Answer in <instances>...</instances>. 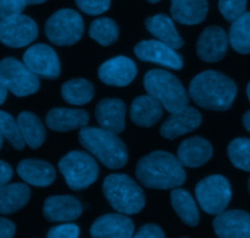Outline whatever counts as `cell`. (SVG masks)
<instances>
[{"label": "cell", "instance_id": "cell-1", "mask_svg": "<svg viewBox=\"0 0 250 238\" xmlns=\"http://www.w3.org/2000/svg\"><path fill=\"white\" fill-rule=\"evenodd\" d=\"M136 177L151 189H174L187 180L184 166L173 154L156 150L143 156L136 165Z\"/></svg>", "mask_w": 250, "mask_h": 238}, {"label": "cell", "instance_id": "cell-2", "mask_svg": "<svg viewBox=\"0 0 250 238\" xmlns=\"http://www.w3.org/2000/svg\"><path fill=\"white\" fill-rule=\"evenodd\" d=\"M237 92V85L232 78L213 70L196 74L189 85V97L199 107L213 111L229 109Z\"/></svg>", "mask_w": 250, "mask_h": 238}, {"label": "cell", "instance_id": "cell-3", "mask_svg": "<svg viewBox=\"0 0 250 238\" xmlns=\"http://www.w3.org/2000/svg\"><path fill=\"white\" fill-rule=\"evenodd\" d=\"M81 146L108 169H122L128 163V149L124 142L102 127H83L79 133Z\"/></svg>", "mask_w": 250, "mask_h": 238}, {"label": "cell", "instance_id": "cell-4", "mask_svg": "<svg viewBox=\"0 0 250 238\" xmlns=\"http://www.w3.org/2000/svg\"><path fill=\"white\" fill-rule=\"evenodd\" d=\"M147 94L161 103L170 114L180 111L189 105V94L179 79L165 70H151L144 77Z\"/></svg>", "mask_w": 250, "mask_h": 238}, {"label": "cell", "instance_id": "cell-5", "mask_svg": "<svg viewBox=\"0 0 250 238\" xmlns=\"http://www.w3.org/2000/svg\"><path fill=\"white\" fill-rule=\"evenodd\" d=\"M103 194L110 206L124 215L140 213L146 203L145 194L140 186L124 174H112L105 177Z\"/></svg>", "mask_w": 250, "mask_h": 238}, {"label": "cell", "instance_id": "cell-6", "mask_svg": "<svg viewBox=\"0 0 250 238\" xmlns=\"http://www.w3.org/2000/svg\"><path fill=\"white\" fill-rule=\"evenodd\" d=\"M58 166L66 184L73 191L86 189L97 181L100 175V167L96 159L81 150H73L62 156Z\"/></svg>", "mask_w": 250, "mask_h": 238}, {"label": "cell", "instance_id": "cell-7", "mask_svg": "<svg viewBox=\"0 0 250 238\" xmlns=\"http://www.w3.org/2000/svg\"><path fill=\"white\" fill-rule=\"evenodd\" d=\"M85 31L83 20L79 13L71 9H60L47 20L44 32L55 45H73L81 39Z\"/></svg>", "mask_w": 250, "mask_h": 238}, {"label": "cell", "instance_id": "cell-8", "mask_svg": "<svg viewBox=\"0 0 250 238\" xmlns=\"http://www.w3.org/2000/svg\"><path fill=\"white\" fill-rule=\"evenodd\" d=\"M0 78L8 92L16 97H27L40 90V78L15 57H5L0 61Z\"/></svg>", "mask_w": 250, "mask_h": 238}, {"label": "cell", "instance_id": "cell-9", "mask_svg": "<svg viewBox=\"0 0 250 238\" xmlns=\"http://www.w3.org/2000/svg\"><path fill=\"white\" fill-rule=\"evenodd\" d=\"M195 196L199 205L210 215H218L229 204L232 198L230 184L221 175H211L201 180L195 188Z\"/></svg>", "mask_w": 250, "mask_h": 238}, {"label": "cell", "instance_id": "cell-10", "mask_svg": "<svg viewBox=\"0 0 250 238\" xmlns=\"http://www.w3.org/2000/svg\"><path fill=\"white\" fill-rule=\"evenodd\" d=\"M38 36L37 23L28 16L15 15L0 18V42L10 48L31 44Z\"/></svg>", "mask_w": 250, "mask_h": 238}, {"label": "cell", "instance_id": "cell-11", "mask_svg": "<svg viewBox=\"0 0 250 238\" xmlns=\"http://www.w3.org/2000/svg\"><path fill=\"white\" fill-rule=\"evenodd\" d=\"M23 62L35 74L55 79L60 74V62L57 53L47 44H35L23 54Z\"/></svg>", "mask_w": 250, "mask_h": 238}, {"label": "cell", "instance_id": "cell-12", "mask_svg": "<svg viewBox=\"0 0 250 238\" xmlns=\"http://www.w3.org/2000/svg\"><path fill=\"white\" fill-rule=\"evenodd\" d=\"M135 55L141 61L153 62L172 70L183 67V57L169 45L157 39L141 40L134 48Z\"/></svg>", "mask_w": 250, "mask_h": 238}, {"label": "cell", "instance_id": "cell-13", "mask_svg": "<svg viewBox=\"0 0 250 238\" xmlns=\"http://www.w3.org/2000/svg\"><path fill=\"white\" fill-rule=\"evenodd\" d=\"M138 74L135 62L126 56H115L103 62L98 69V77L104 85L126 87Z\"/></svg>", "mask_w": 250, "mask_h": 238}, {"label": "cell", "instance_id": "cell-14", "mask_svg": "<svg viewBox=\"0 0 250 238\" xmlns=\"http://www.w3.org/2000/svg\"><path fill=\"white\" fill-rule=\"evenodd\" d=\"M228 36L218 26L205 28L196 43V53L203 61L217 62L226 56L228 49Z\"/></svg>", "mask_w": 250, "mask_h": 238}, {"label": "cell", "instance_id": "cell-15", "mask_svg": "<svg viewBox=\"0 0 250 238\" xmlns=\"http://www.w3.org/2000/svg\"><path fill=\"white\" fill-rule=\"evenodd\" d=\"M213 230L218 238H250V214L227 210L216 215Z\"/></svg>", "mask_w": 250, "mask_h": 238}, {"label": "cell", "instance_id": "cell-16", "mask_svg": "<svg viewBox=\"0 0 250 238\" xmlns=\"http://www.w3.org/2000/svg\"><path fill=\"white\" fill-rule=\"evenodd\" d=\"M134 222L124 214H105L100 216L90 228L92 238H131Z\"/></svg>", "mask_w": 250, "mask_h": 238}, {"label": "cell", "instance_id": "cell-17", "mask_svg": "<svg viewBox=\"0 0 250 238\" xmlns=\"http://www.w3.org/2000/svg\"><path fill=\"white\" fill-rule=\"evenodd\" d=\"M83 214V204L73 196L48 197L43 204V215L50 222H71Z\"/></svg>", "mask_w": 250, "mask_h": 238}, {"label": "cell", "instance_id": "cell-18", "mask_svg": "<svg viewBox=\"0 0 250 238\" xmlns=\"http://www.w3.org/2000/svg\"><path fill=\"white\" fill-rule=\"evenodd\" d=\"M201 121H203V117H201L200 111L188 105L180 111L170 114V116L161 126L160 133L167 139H175L183 134L199 128Z\"/></svg>", "mask_w": 250, "mask_h": 238}, {"label": "cell", "instance_id": "cell-19", "mask_svg": "<svg viewBox=\"0 0 250 238\" xmlns=\"http://www.w3.org/2000/svg\"><path fill=\"white\" fill-rule=\"evenodd\" d=\"M213 149L210 142L203 137H190L180 143L177 151V158L183 166L200 167L208 162L212 156Z\"/></svg>", "mask_w": 250, "mask_h": 238}, {"label": "cell", "instance_id": "cell-20", "mask_svg": "<svg viewBox=\"0 0 250 238\" xmlns=\"http://www.w3.org/2000/svg\"><path fill=\"white\" fill-rule=\"evenodd\" d=\"M126 108L118 98H105L96 107V120L102 128L114 133H122L125 128Z\"/></svg>", "mask_w": 250, "mask_h": 238}, {"label": "cell", "instance_id": "cell-21", "mask_svg": "<svg viewBox=\"0 0 250 238\" xmlns=\"http://www.w3.org/2000/svg\"><path fill=\"white\" fill-rule=\"evenodd\" d=\"M90 115L83 109L54 108L45 116V122L50 129L57 132H69L87 126Z\"/></svg>", "mask_w": 250, "mask_h": 238}, {"label": "cell", "instance_id": "cell-22", "mask_svg": "<svg viewBox=\"0 0 250 238\" xmlns=\"http://www.w3.org/2000/svg\"><path fill=\"white\" fill-rule=\"evenodd\" d=\"M18 174L23 181L36 187L50 186L55 180L54 166L40 159H25L19 163Z\"/></svg>", "mask_w": 250, "mask_h": 238}, {"label": "cell", "instance_id": "cell-23", "mask_svg": "<svg viewBox=\"0 0 250 238\" xmlns=\"http://www.w3.org/2000/svg\"><path fill=\"white\" fill-rule=\"evenodd\" d=\"M163 107L151 95L135 98L130 107L131 121L140 127H152L162 119Z\"/></svg>", "mask_w": 250, "mask_h": 238}, {"label": "cell", "instance_id": "cell-24", "mask_svg": "<svg viewBox=\"0 0 250 238\" xmlns=\"http://www.w3.org/2000/svg\"><path fill=\"white\" fill-rule=\"evenodd\" d=\"M170 14L182 25H199L206 18L208 0H170Z\"/></svg>", "mask_w": 250, "mask_h": 238}, {"label": "cell", "instance_id": "cell-25", "mask_svg": "<svg viewBox=\"0 0 250 238\" xmlns=\"http://www.w3.org/2000/svg\"><path fill=\"white\" fill-rule=\"evenodd\" d=\"M145 26L156 39L169 45L173 49H180L184 44L182 37L177 32L173 20L165 14H158L146 18Z\"/></svg>", "mask_w": 250, "mask_h": 238}, {"label": "cell", "instance_id": "cell-26", "mask_svg": "<svg viewBox=\"0 0 250 238\" xmlns=\"http://www.w3.org/2000/svg\"><path fill=\"white\" fill-rule=\"evenodd\" d=\"M31 191L27 184H5L0 188V214L9 215L22 209L28 203Z\"/></svg>", "mask_w": 250, "mask_h": 238}, {"label": "cell", "instance_id": "cell-27", "mask_svg": "<svg viewBox=\"0 0 250 238\" xmlns=\"http://www.w3.org/2000/svg\"><path fill=\"white\" fill-rule=\"evenodd\" d=\"M170 201L172 206L180 220L185 225L195 227L200 221V214H199L198 205L194 201L193 196L188 191L182 188H174L170 192Z\"/></svg>", "mask_w": 250, "mask_h": 238}, {"label": "cell", "instance_id": "cell-28", "mask_svg": "<svg viewBox=\"0 0 250 238\" xmlns=\"http://www.w3.org/2000/svg\"><path fill=\"white\" fill-rule=\"evenodd\" d=\"M16 121L23 141L30 148L38 149L42 146L45 141V128L37 115L30 111H22Z\"/></svg>", "mask_w": 250, "mask_h": 238}, {"label": "cell", "instance_id": "cell-29", "mask_svg": "<svg viewBox=\"0 0 250 238\" xmlns=\"http://www.w3.org/2000/svg\"><path fill=\"white\" fill-rule=\"evenodd\" d=\"M95 88L85 78H73L62 86V99L71 105H85L92 100Z\"/></svg>", "mask_w": 250, "mask_h": 238}, {"label": "cell", "instance_id": "cell-30", "mask_svg": "<svg viewBox=\"0 0 250 238\" xmlns=\"http://www.w3.org/2000/svg\"><path fill=\"white\" fill-rule=\"evenodd\" d=\"M228 42L239 54L250 53V13H245L233 21L230 26Z\"/></svg>", "mask_w": 250, "mask_h": 238}, {"label": "cell", "instance_id": "cell-31", "mask_svg": "<svg viewBox=\"0 0 250 238\" xmlns=\"http://www.w3.org/2000/svg\"><path fill=\"white\" fill-rule=\"evenodd\" d=\"M88 35L102 47H109V45L114 44L117 42L118 36H119V27L112 18H96L91 23Z\"/></svg>", "mask_w": 250, "mask_h": 238}, {"label": "cell", "instance_id": "cell-32", "mask_svg": "<svg viewBox=\"0 0 250 238\" xmlns=\"http://www.w3.org/2000/svg\"><path fill=\"white\" fill-rule=\"evenodd\" d=\"M228 158L237 169L250 172V139L235 138L227 149Z\"/></svg>", "mask_w": 250, "mask_h": 238}, {"label": "cell", "instance_id": "cell-33", "mask_svg": "<svg viewBox=\"0 0 250 238\" xmlns=\"http://www.w3.org/2000/svg\"><path fill=\"white\" fill-rule=\"evenodd\" d=\"M0 134L3 138L8 139L11 146L18 150H22L26 143L19 129L18 121L10 114L0 110Z\"/></svg>", "mask_w": 250, "mask_h": 238}, {"label": "cell", "instance_id": "cell-34", "mask_svg": "<svg viewBox=\"0 0 250 238\" xmlns=\"http://www.w3.org/2000/svg\"><path fill=\"white\" fill-rule=\"evenodd\" d=\"M247 3L248 0H220L218 9L226 20L233 22L247 13Z\"/></svg>", "mask_w": 250, "mask_h": 238}, {"label": "cell", "instance_id": "cell-35", "mask_svg": "<svg viewBox=\"0 0 250 238\" xmlns=\"http://www.w3.org/2000/svg\"><path fill=\"white\" fill-rule=\"evenodd\" d=\"M75 3L87 15H101L110 6V0H75Z\"/></svg>", "mask_w": 250, "mask_h": 238}, {"label": "cell", "instance_id": "cell-36", "mask_svg": "<svg viewBox=\"0 0 250 238\" xmlns=\"http://www.w3.org/2000/svg\"><path fill=\"white\" fill-rule=\"evenodd\" d=\"M80 228L74 223H62L54 226L47 233V238H79Z\"/></svg>", "mask_w": 250, "mask_h": 238}, {"label": "cell", "instance_id": "cell-37", "mask_svg": "<svg viewBox=\"0 0 250 238\" xmlns=\"http://www.w3.org/2000/svg\"><path fill=\"white\" fill-rule=\"evenodd\" d=\"M26 6L25 0H0V18L20 15Z\"/></svg>", "mask_w": 250, "mask_h": 238}, {"label": "cell", "instance_id": "cell-38", "mask_svg": "<svg viewBox=\"0 0 250 238\" xmlns=\"http://www.w3.org/2000/svg\"><path fill=\"white\" fill-rule=\"evenodd\" d=\"M131 238H166V236L160 226L155 223H146L141 226Z\"/></svg>", "mask_w": 250, "mask_h": 238}, {"label": "cell", "instance_id": "cell-39", "mask_svg": "<svg viewBox=\"0 0 250 238\" xmlns=\"http://www.w3.org/2000/svg\"><path fill=\"white\" fill-rule=\"evenodd\" d=\"M15 236V225L9 219L0 218V238H13Z\"/></svg>", "mask_w": 250, "mask_h": 238}, {"label": "cell", "instance_id": "cell-40", "mask_svg": "<svg viewBox=\"0 0 250 238\" xmlns=\"http://www.w3.org/2000/svg\"><path fill=\"white\" fill-rule=\"evenodd\" d=\"M13 174L14 172L10 165L0 160V188L10 182V180L13 179Z\"/></svg>", "mask_w": 250, "mask_h": 238}, {"label": "cell", "instance_id": "cell-41", "mask_svg": "<svg viewBox=\"0 0 250 238\" xmlns=\"http://www.w3.org/2000/svg\"><path fill=\"white\" fill-rule=\"evenodd\" d=\"M6 97H8V90H6V87L4 86L3 81H1V78H0V105L5 102Z\"/></svg>", "mask_w": 250, "mask_h": 238}, {"label": "cell", "instance_id": "cell-42", "mask_svg": "<svg viewBox=\"0 0 250 238\" xmlns=\"http://www.w3.org/2000/svg\"><path fill=\"white\" fill-rule=\"evenodd\" d=\"M243 125H244L245 128L250 132V110L245 112L244 116H243Z\"/></svg>", "mask_w": 250, "mask_h": 238}, {"label": "cell", "instance_id": "cell-43", "mask_svg": "<svg viewBox=\"0 0 250 238\" xmlns=\"http://www.w3.org/2000/svg\"><path fill=\"white\" fill-rule=\"evenodd\" d=\"M27 5H37V4L45 3L47 0H25Z\"/></svg>", "mask_w": 250, "mask_h": 238}, {"label": "cell", "instance_id": "cell-44", "mask_svg": "<svg viewBox=\"0 0 250 238\" xmlns=\"http://www.w3.org/2000/svg\"><path fill=\"white\" fill-rule=\"evenodd\" d=\"M247 94H248V98H249V100H250V82L247 87Z\"/></svg>", "mask_w": 250, "mask_h": 238}, {"label": "cell", "instance_id": "cell-45", "mask_svg": "<svg viewBox=\"0 0 250 238\" xmlns=\"http://www.w3.org/2000/svg\"><path fill=\"white\" fill-rule=\"evenodd\" d=\"M146 1H148V3L156 4V3H158V1H161V0H146Z\"/></svg>", "mask_w": 250, "mask_h": 238}, {"label": "cell", "instance_id": "cell-46", "mask_svg": "<svg viewBox=\"0 0 250 238\" xmlns=\"http://www.w3.org/2000/svg\"><path fill=\"white\" fill-rule=\"evenodd\" d=\"M1 146H3V136L0 134V148H1Z\"/></svg>", "mask_w": 250, "mask_h": 238}, {"label": "cell", "instance_id": "cell-47", "mask_svg": "<svg viewBox=\"0 0 250 238\" xmlns=\"http://www.w3.org/2000/svg\"><path fill=\"white\" fill-rule=\"evenodd\" d=\"M249 192H250V179H249Z\"/></svg>", "mask_w": 250, "mask_h": 238}, {"label": "cell", "instance_id": "cell-48", "mask_svg": "<svg viewBox=\"0 0 250 238\" xmlns=\"http://www.w3.org/2000/svg\"><path fill=\"white\" fill-rule=\"evenodd\" d=\"M182 238H188V237H182Z\"/></svg>", "mask_w": 250, "mask_h": 238}]
</instances>
